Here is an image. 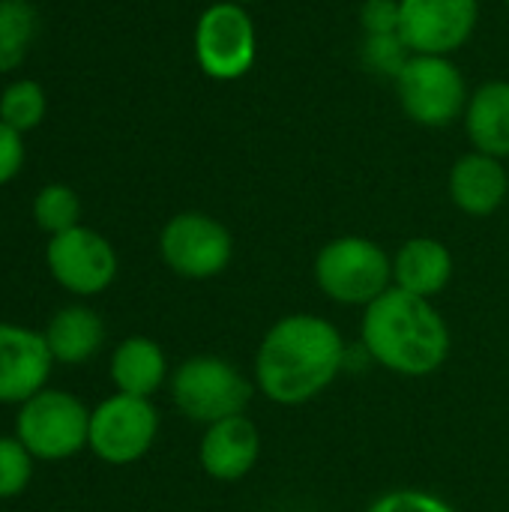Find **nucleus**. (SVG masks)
I'll use <instances>...</instances> for the list:
<instances>
[{
    "mask_svg": "<svg viewBox=\"0 0 509 512\" xmlns=\"http://www.w3.org/2000/svg\"><path fill=\"white\" fill-rule=\"evenodd\" d=\"M345 366V339L321 315L279 318L255 351V387L282 408L318 399Z\"/></svg>",
    "mask_w": 509,
    "mask_h": 512,
    "instance_id": "nucleus-1",
    "label": "nucleus"
},
{
    "mask_svg": "<svg viewBox=\"0 0 509 512\" xmlns=\"http://www.w3.org/2000/svg\"><path fill=\"white\" fill-rule=\"evenodd\" d=\"M363 348L393 375L429 378L450 357V327L432 300L402 288L384 291L363 309Z\"/></svg>",
    "mask_w": 509,
    "mask_h": 512,
    "instance_id": "nucleus-2",
    "label": "nucleus"
},
{
    "mask_svg": "<svg viewBox=\"0 0 509 512\" xmlns=\"http://www.w3.org/2000/svg\"><path fill=\"white\" fill-rule=\"evenodd\" d=\"M315 285L339 306H369L393 288V258L369 237L345 234L324 243L315 255Z\"/></svg>",
    "mask_w": 509,
    "mask_h": 512,
    "instance_id": "nucleus-3",
    "label": "nucleus"
},
{
    "mask_svg": "<svg viewBox=\"0 0 509 512\" xmlns=\"http://www.w3.org/2000/svg\"><path fill=\"white\" fill-rule=\"evenodd\" d=\"M171 399L174 408L201 426H213L228 417L246 414L252 396H255V381H249L231 360L216 357V354H195L183 360L171 378Z\"/></svg>",
    "mask_w": 509,
    "mask_h": 512,
    "instance_id": "nucleus-4",
    "label": "nucleus"
},
{
    "mask_svg": "<svg viewBox=\"0 0 509 512\" xmlns=\"http://www.w3.org/2000/svg\"><path fill=\"white\" fill-rule=\"evenodd\" d=\"M90 408L69 390L45 387L15 411V438L36 462H66L87 450Z\"/></svg>",
    "mask_w": 509,
    "mask_h": 512,
    "instance_id": "nucleus-5",
    "label": "nucleus"
},
{
    "mask_svg": "<svg viewBox=\"0 0 509 512\" xmlns=\"http://www.w3.org/2000/svg\"><path fill=\"white\" fill-rule=\"evenodd\" d=\"M192 51L198 69L210 81L231 84L249 75L258 60V30L249 6L231 0L210 3L195 21Z\"/></svg>",
    "mask_w": 509,
    "mask_h": 512,
    "instance_id": "nucleus-6",
    "label": "nucleus"
},
{
    "mask_svg": "<svg viewBox=\"0 0 509 512\" xmlns=\"http://www.w3.org/2000/svg\"><path fill=\"white\" fill-rule=\"evenodd\" d=\"M396 96L405 117L426 129L453 126L468 105V81L453 57L411 54V60L396 75Z\"/></svg>",
    "mask_w": 509,
    "mask_h": 512,
    "instance_id": "nucleus-7",
    "label": "nucleus"
},
{
    "mask_svg": "<svg viewBox=\"0 0 509 512\" xmlns=\"http://www.w3.org/2000/svg\"><path fill=\"white\" fill-rule=\"evenodd\" d=\"M159 258L180 279H216L234 258V237L216 216L183 210L162 225Z\"/></svg>",
    "mask_w": 509,
    "mask_h": 512,
    "instance_id": "nucleus-8",
    "label": "nucleus"
},
{
    "mask_svg": "<svg viewBox=\"0 0 509 512\" xmlns=\"http://www.w3.org/2000/svg\"><path fill=\"white\" fill-rule=\"evenodd\" d=\"M159 435V411L153 399L114 393L90 408L87 450L114 468L135 465L150 453Z\"/></svg>",
    "mask_w": 509,
    "mask_h": 512,
    "instance_id": "nucleus-9",
    "label": "nucleus"
},
{
    "mask_svg": "<svg viewBox=\"0 0 509 512\" xmlns=\"http://www.w3.org/2000/svg\"><path fill=\"white\" fill-rule=\"evenodd\" d=\"M48 276L75 297H96L117 279L120 261L111 240L87 225H75L45 243Z\"/></svg>",
    "mask_w": 509,
    "mask_h": 512,
    "instance_id": "nucleus-10",
    "label": "nucleus"
},
{
    "mask_svg": "<svg viewBox=\"0 0 509 512\" xmlns=\"http://www.w3.org/2000/svg\"><path fill=\"white\" fill-rule=\"evenodd\" d=\"M480 24V0H399V36L411 54L453 57Z\"/></svg>",
    "mask_w": 509,
    "mask_h": 512,
    "instance_id": "nucleus-11",
    "label": "nucleus"
},
{
    "mask_svg": "<svg viewBox=\"0 0 509 512\" xmlns=\"http://www.w3.org/2000/svg\"><path fill=\"white\" fill-rule=\"evenodd\" d=\"M54 357L33 327L0 321V405H21L48 387Z\"/></svg>",
    "mask_w": 509,
    "mask_h": 512,
    "instance_id": "nucleus-12",
    "label": "nucleus"
},
{
    "mask_svg": "<svg viewBox=\"0 0 509 512\" xmlns=\"http://www.w3.org/2000/svg\"><path fill=\"white\" fill-rule=\"evenodd\" d=\"M258 459H261V432L246 414L219 420L207 426L201 435L198 462L210 480L237 483L246 474H252Z\"/></svg>",
    "mask_w": 509,
    "mask_h": 512,
    "instance_id": "nucleus-13",
    "label": "nucleus"
},
{
    "mask_svg": "<svg viewBox=\"0 0 509 512\" xmlns=\"http://www.w3.org/2000/svg\"><path fill=\"white\" fill-rule=\"evenodd\" d=\"M447 192L456 210L474 219H486L504 207L509 195V171L504 159L486 153H465L453 162L447 177Z\"/></svg>",
    "mask_w": 509,
    "mask_h": 512,
    "instance_id": "nucleus-14",
    "label": "nucleus"
},
{
    "mask_svg": "<svg viewBox=\"0 0 509 512\" xmlns=\"http://www.w3.org/2000/svg\"><path fill=\"white\" fill-rule=\"evenodd\" d=\"M108 378L117 393L123 396H138V399H153L171 378L168 372V357L162 345L150 336H126L117 342L111 351L108 363Z\"/></svg>",
    "mask_w": 509,
    "mask_h": 512,
    "instance_id": "nucleus-15",
    "label": "nucleus"
},
{
    "mask_svg": "<svg viewBox=\"0 0 509 512\" xmlns=\"http://www.w3.org/2000/svg\"><path fill=\"white\" fill-rule=\"evenodd\" d=\"M453 270V252L435 237H411L393 255V285L426 300H432L450 285Z\"/></svg>",
    "mask_w": 509,
    "mask_h": 512,
    "instance_id": "nucleus-16",
    "label": "nucleus"
},
{
    "mask_svg": "<svg viewBox=\"0 0 509 512\" xmlns=\"http://www.w3.org/2000/svg\"><path fill=\"white\" fill-rule=\"evenodd\" d=\"M468 141L477 153L509 159V81L492 78L471 90L462 114Z\"/></svg>",
    "mask_w": 509,
    "mask_h": 512,
    "instance_id": "nucleus-17",
    "label": "nucleus"
},
{
    "mask_svg": "<svg viewBox=\"0 0 509 512\" xmlns=\"http://www.w3.org/2000/svg\"><path fill=\"white\" fill-rule=\"evenodd\" d=\"M45 345L54 357V363H63V366H78V363H87L99 354V348L105 345V324H102V315L84 303H72V306H63L57 309L45 330Z\"/></svg>",
    "mask_w": 509,
    "mask_h": 512,
    "instance_id": "nucleus-18",
    "label": "nucleus"
},
{
    "mask_svg": "<svg viewBox=\"0 0 509 512\" xmlns=\"http://www.w3.org/2000/svg\"><path fill=\"white\" fill-rule=\"evenodd\" d=\"M39 33V9L30 0H0V72L21 66Z\"/></svg>",
    "mask_w": 509,
    "mask_h": 512,
    "instance_id": "nucleus-19",
    "label": "nucleus"
},
{
    "mask_svg": "<svg viewBox=\"0 0 509 512\" xmlns=\"http://www.w3.org/2000/svg\"><path fill=\"white\" fill-rule=\"evenodd\" d=\"M48 111L45 87L36 78H15L0 90V120L15 132H33Z\"/></svg>",
    "mask_w": 509,
    "mask_h": 512,
    "instance_id": "nucleus-20",
    "label": "nucleus"
},
{
    "mask_svg": "<svg viewBox=\"0 0 509 512\" xmlns=\"http://www.w3.org/2000/svg\"><path fill=\"white\" fill-rule=\"evenodd\" d=\"M33 225L45 231L48 237L63 234L75 225H81V198L66 183H45L30 204Z\"/></svg>",
    "mask_w": 509,
    "mask_h": 512,
    "instance_id": "nucleus-21",
    "label": "nucleus"
},
{
    "mask_svg": "<svg viewBox=\"0 0 509 512\" xmlns=\"http://www.w3.org/2000/svg\"><path fill=\"white\" fill-rule=\"evenodd\" d=\"M36 459L15 435H0V501L21 498L33 483Z\"/></svg>",
    "mask_w": 509,
    "mask_h": 512,
    "instance_id": "nucleus-22",
    "label": "nucleus"
},
{
    "mask_svg": "<svg viewBox=\"0 0 509 512\" xmlns=\"http://www.w3.org/2000/svg\"><path fill=\"white\" fill-rule=\"evenodd\" d=\"M411 60V48L402 42L399 33H387V36H366L363 42V63L375 72V75H387L396 81V75L402 72V66Z\"/></svg>",
    "mask_w": 509,
    "mask_h": 512,
    "instance_id": "nucleus-23",
    "label": "nucleus"
},
{
    "mask_svg": "<svg viewBox=\"0 0 509 512\" xmlns=\"http://www.w3.org/2000/svg\"><path fill=\"white\" fill-rule=\"evenodd\" d=\"M366 512H456L444 498L423 492V489H393L381 495Z\"/></svg>",
    "mask_w": 509,
    "mask_h": 512,
    "instance_id": "nucleus-24",
    "label": "nucleus"
},
{
    "mask_svg": "<svg viewBox=\"0 0 509 512\" xmlns=\"http://www.w3.org/2000/svg\"><path fill=\"white\" fill-rule=\"evenodd\" d=\"M360 27L366 36L399 33V0H366L360 6Z\"/></svg>",
    "mask_w": 509,
    "mask_h": 512,
    "instance_id": "nucleus-25",
    "label": "nucleus"
},
{
    "mask_svg": "<svg viewBox=\"0 0 509 512\" xmlns=\"http://www.w3.org/2000/svg\"><path fill=\"white\" fill-rule=\"evenodd\" d=\"M27 150H24V135L15 132L12 126H6L0 120V186L12 183L21 168H24Z\"/></svg>",
    "mask_w": 509,
    "mask_h": 512,
    "instance_id": "nucleus-26",
    "label": "nucleus"
},
{
    "mask_svg": "<svg viewBox=\"0 0 509 512\" xmlns=\"http://www.w3.org/2000/svg\"><path fill=\"white\" fill-rule=\"evenodd\" d=\"M231 3H240V6H252V3H258V0H231Z\"/></svg>",
    "mask_w": 509,
    "mask_h": 512,
    "instance_id": "nucleus-27",
    "label": "nucleus"
},
{
    "mask_svg": "<svg viewBox=\"0 0 509 512\" xmlns=\"http://www.w3.org/2000/svg\"><path fill=\"white\" fill-rule=\"evenodd\" d=\"M504 3H507V6H509V0H504Z\"/></svg>",
    "mask_w": 509,
    "mask_h": 512,
    "instance_id": "nucleus-28",
    "label": "nucleus"
}]
</instances>
